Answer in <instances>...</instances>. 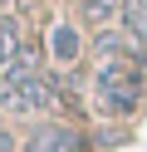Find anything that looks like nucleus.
I'll list each match as a JSON object with an SVG mask.
<instances>
[{
    "label": "nucleus",
    "instance_id": "423d86ee",
    "mask_svg": "<svg viewBox=\"0 0 147 152\" xmlns=\"http://www.w3.org/2000/svg\"><path fill=\"white\" fill-rule=\"evenodd\" d=\"M78 10H83V20H93V25H108L118 10H123V0H78Z\"/></svg>",
    "mask_w": 147,
    "mask_h": 152
},
{
    "label": "nucleus",
    "instance_id": "7ed1b4c3",
    "mask_svg": "<svg viewBox=\"0 0 147 152\" xmlns=\"http://www.w3.org/2000/svg\"><path fill=\"white\" fill-rule=\"evenodd\" d=\"M25 152H83V137L64 123H39L25 137Z\"/></svg>",
    "mask_w": 147,
    "mask_h": 152
},
{
    "label": "nucleus",
    "instance_id": "f257e3e1",
    "mask_svg": "<svg viewBox=\"0 0 147 152\" xmlns=\"http://www.w3.org/2000/svg\"><path fill=\"white\" fill-rule=\"evenodd\" d=\"M147 98V74L142 59H98L93 69V103L103 118H127Z\"/></svg>",
    "mask_w": 147,
    "mask_h": 152
},
{
    "label": "nucleus",
    "instance_id": "0eeeda50",
    "mask_svg": "<svg viewBox=\"0 0 147 152\" xmlns=\"http://www.w3.org/2000/svg\"><path fill=\"white\" fill-rule=\"evenodd\" d=\"M0 152H15V137H10L5 128H0Z\"/></svg>",
    "mask_w": 147,
    "mask_h": 152
},
{
    "label": "nucleus",
    "instance_id": "f03ea898",
    "mask_svg": "<svg viewBox=\"0 0 147 152\" xmlns=\"http://www.w3.org/2000/svg\"><path fill=\"white\" fill-rule=\"evenodd\" d=\"M54 98H59L54 79L39 74V64H34L29 49H20L15 59L0 69V103H5L10 113H44Z\"/></svg>",
    "mask_w": 147,
    "mask_h": 152
},
{
    "label": "nucleus",
    "instance_id": "39448f33",
    "mask_svg": "<svg viewBox=\"0 0 147 152\" xmlns=\"http://www.w3.org/2000/svg\"><path fill=\"white\" fill-rule=\"evenodd\" d=\"M123 30L137 44H147V0H123Z\"/></svg>",
    "mask_w": 147,
    "mask_h": 152
},
{
    "label": "nucleus",
    "instance_id": "20e7f679",
    "mask_svg": "<svg viewBox=\"0 0 147 152\" xmlns=\"http://www.w3.org/2000/svg\"><path fill=\"white\" fill-rule=\"evenodd\" d=\"M78 49H83V39H78L74 25H54V30H49V54H54L59 64H74Z\"/></svg>",
    "mask_w": 147,
    "mask_h": 152
}]
</instances>
